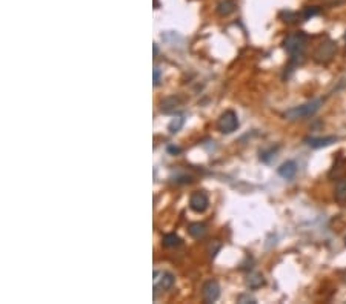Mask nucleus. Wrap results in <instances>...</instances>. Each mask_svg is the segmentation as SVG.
I'll return each mask as SVG.
<instances>
[{
    "label": "nucleus",
    "mask_w": 346,
    "mask_h": 304,
    "mask_svg": "<svg viewBox=\"0 0 346 304\" xmlns=\"http://www.w3.org/2000/svg\"><path fill=\"white\" fill-rule=\"evenodd\" d=\"M306 45H308V34L303 31H297L290 34L285 40H283V48L285 51L290 54V68L288 69H293L295 68L298 63L303 62V57H305V51H306Z\"/></svg>",
    "instance_id": "nucleus-1"
},
{
    "label": "nucleus",
    "mask_w": 346,
    "mask_h": 304,
    "mask_svg": "<svg viewBox=\"0 0 346 304\" xmlns=\"http://www.w3.org/2000/svg\"><path fill=\"white\" fill-rule=\"evenodd\" d=\"M321 104H323V100L321 99H316V100H311L308 103L298 104V106H294L291 109H288L283 115H285L286 120H291V122L305 120V119H309V117L316 115L320 111Z\"/></svg>",
    "instance_id": "nucleus-2"
},
{
    "label": "nucleus",
    "mask_w": 346,
    "mask_h": 304,
    "mask_svg": "<svg viewBox=\"0 0 346 304\" xmlns=\"http://www.w3.org/2000/svg\"><path fill=\"white\" fill-rule=\"evenodd\" d=\"M336 52H337V43L332 40H326V42H321L317 46L313 54V58L319 65H328L329 62H332V58L336 57Z\"/></svg>",
    "instance_id": "nucleus-3"
},
{
    "label": "nucleus",
    "mask_w": 346,
    "mask_h": 304,
    "mask_svg": "<svg viewBox=\"0 0 346 304\" xmlns=\"http://www.w3.org/2000/svg\"><path fill=\"white\" fill-rule=\"evenodd\" d=\"M239 125V115L234 111H225L217 120V129L222 134H233L234 131H237Z\"/></svg>",
    "instance_id": "nucleus-4"
},
{
    "label": "nucleus",
    "mask_w": 346,
    "mask_h": 304,
    "mask_svg": "<svg viewBox=\"0 0 346 304\" xmlns=\"http://www.w3.org/2000/svg\"><path fill=\"white\" fill-rule=\"evenodd\" d=\"M176 283V277L171 272H154V298L157 297V290H169Z\"/></svg>",
    "instance_id": "nucleus-5"
},
{
    "label": "nucleus",
    "mask_w": 346,
    "mask_h": 304,
    "mask_svg": "<svg viewBox=\"0 0 346 304\" xmlns=\"http://www.w3.org/2000/svg\"><path fill=\"white\" fill-rule=\"evenodd\" d=\"M220 297V284L215 279H208L202 287V298L206 304H213Z\"/></svg>",
    "instance_id": "nucleus-6"
},
{
    "label": "nucleus",
    "mask_w": 346,
    "mask_h": 304,
    "mask_svg": "<svg viewBox=\"0 0 346 304\" xmlns=\"http://www.w3.org/2000/svg\"><path fill=\"white\" fill-rule=\"evenodd\" d=\"M210 206V198H208L206 192L205 191H195L191 198H189V207L194 210V212L197 214H202L208 209Z\"/></svg>",
    "instance_id": "nucleus-7"
},
{
    "label": "nucleus",
    "mask_w": 346,
    "mask_h": 304,
    "mask_svg": "<svg viewBox=\"0 0 346 304\" xmlns=\"http://www.w3.org/2000/svg\"><path fill=\"white\" fill-rule=\"evenodd\" d=\"M337 142V137L334 135H329V137H308L305 138V143L309 146V148H314V149H320V148H326V146H331L332 143Z\"/></svg>",
    "instance_id": "nucleus-8"
},
{
    "label": "nucleus",
    "mask_w": 346,
    "mask_h": 304,
    "mask_svg": "<svg viewBox=\"0 0 346 304\" xmlns=\"http://www.w3.org/2000/svg\"><path fill=\"white\" fill-rule=\"evenodd\" d=\"M182 104L180 99L176 97V96H172V97H166L160 101V111L163 112V114H174L179 106Z\"/></svg>",
    "instance_id": "nucleus-9"
},
{
    "label": "nucleus",
    "mask_w": 346,
    "mask_h": 304,
    "mask_svg": "<svg viewBox=\"0 0 346 304\" xmlns=\"http://www.w3.org/2000/svg\"><path fill=\"white\" fill-rule=\"evenodd\" d=\"M297 163L295 161H293V160H288V161H285L283 165L279 168V175L282 178H285V180H293L294 177H295V174H297Z\"/></svg>",
    "instance_id": "nucleus-10"
},
{
    "label": "nucleus",
    "mask_w": 346,
    "mask_h": 304,
    "mask_svg": "<svg viewBox=\"0 0 346 304\" xmlns=\"http://www.w3.org/2000/svg\"><path fill=\"white\" fill-rule=\"evenodd\" d=\"M334 200L340 206L346 204V177L340 178L336 183V188H334Z\"/></svg>",
    "instance_id": "nucleus-11"
},
{
    "label": "nucleus",
    "mask_w": 346,
    "mask_h": 304,
    "mask_svg": "<svg viewBox=\"0 0 346 304\" xmlns=\"http://www.w3.org/2000/svg\"><path fill=\"white\" fill-rule=\"evenodd\" d=\"M215 11H217L218 16L228 17L229 14H233L236 11V2L234 0H222V2L217 5Z\"/></svg>",
    "instance_id": "nucleus-12"
},
{
    "label": "nucleus",
    "mask_w": 346,
    "mask_h": 304,
    "mask_svg": "<svg viewBox=\"0 0 346 304\" xmlns=\"http://www.w3.org/2000/svg\"><path fill=\"white\" fill-rule=\"evenodd\" d=\"M206 225L205 223H200V221H197V223H191L189 228H188V232H189V235L192 238H203L206 235Z\"/></svg>",
    "instance_id": "nucleus-13"
},
{
    "label": "nucleus",
    "mask_w": 346,
    "mask_h": 304,
    "mask_svg": "<svg viewBox=\"0 0 346 304\" xmlns=\"http://www.w3.org/2000/svg\"><path fill=\"white\" fill-rule=\"evenodd\" d=\"M246 284H248L249 289H259L265 284V277L260 272H252V274L248 275Z\"/></svg>",
    "instance_id": "nucleus-14"
},
{
    "label": "nucleus",
    "mask_w": 346,
    "mask_h": 304,
    "mask_svg": "<svg viewBox=\"0 0 346 304\" xmlns=\"http://www.w3.org/2000/svg\"><path fill=\"white\" fill-rule=\"evenodd\" d=\"M161 244H163L165 248H177L182 244V238L177 233H166V235L161 238Z\"/></svg>",
    "instance_id": "nucleus-15"
},
{
    "label": "nucleus",
    "mask_w": 346,
    "mask_h": 304,
    "mask_svg": "<svg viewBox=\"0 0 346 304\" xmlns=\"http://www.w3.org/2000/svg\"><path fill=\"white\" fill-rule=\"evenodd\" d=\"M183 125H185V115H177V117H174V119L169 122L168 131H169L171 134H176V132H179V131L182 129Z\"/></svg>",
    "instance_id": "nucleus-16"
},
{
    "label": "nucleus",
    "mask_w": 346,
    "mask_h": 304,
    "mask_svg": "<svg viewBox=\"0 0 346 304\" xmlns=\"http://www.w3.org/2000/svg\"><path fill=\"white\" fill-rule=\"evenodd\" d=\"M321 13V9L319 6H306L303 11H302V19L303 20H309V19H313L316 16H319Z\"/></svg>",
    "instance_id": "nucleus-17"
},
{
    "label": "nucleus",
    "mask_w": 346,
    "mask_h": 304,
    "mask_svg": "<svg viewBox=\"0 0 346 304\" xmlns=\"http://www.w3.org/2000/svg\"><path fill=\"white\" fill-rule=\"evenodd\" d=\"M274 155H275V151H274V148H272V149H269V151H263L262 154H260V160L265 161V163H269V161L274 158Z\"/></svg>",
    "instance_id": "nucleus-18"
},
{
    "label": "nucleus",
    "mask_w": 346,
    "mask_h": 304,
    "mask_svg": "<svg viewBox=\"0 0 346 304\" xmlns=\"http://www.w3.org/2000/svg\"><path fill=\"white\" fill-rule=\"evenodd\" d=\"M321 2L326 6H340L346 3V0H321Z\"/></svg>",
    "instance_id": "nucleus-19"
},
{
    "label": "nucleus",
    "mask_w": 346,
    "mask_h": 304,
    "mask_svg": "<svg viewBox=\"0 0 346 304\" xmlns=\"http://www.w3.org/2000/svg\"><path fill=\"white\" fill-rule=\"evenodd\" d=\"M153 76H154V86H159V85H160V81H161V71H160V68H159V66H156V68H154Z\"/></svg>",
    "instance_id": "nucleus-20"
},
{
    "label": "nucleus",
    "mask_w": 346,
    "mask_h": 304,
    "mask_svg": "<svg viewBox=\"0 0 346 304\" xmlns=\"http://www.w3.org/2000/svg\"><path fill=\"white\" fill-rule=\"evenodd\" d=\"M237 301L239 303H256V298H252V297H249V294H245V295H240L239 298H237Z\"/></svg>",
    "instance_id": "nucleus-21"
},
{
    "label": "nucleus",
    "mask_w": 346,
    "mask_h": 304,
    "mask_svg": "<svg viewBox=\"0 0 346 304\" xmlns=\"http://www.w3.org/2000/svg\"><path fill=\"white\" fill-rule=\"evenodd\" d=\"M168 151H169V152H174V154H177V152H180V148H172V146H169Z\"/></svg>",
    "instance_id": "nucleus-22"
},
{
    "label": "nucleus",
    "mask_w": 346,
    "mask_h": 304,
    "mask_svg": "<svg viewBox=\"0 0 346 304\" xmlns=\"http://www.w3.org/2000/svg\"><path fill=\"white\" fill-rule=\"evenodd\" d=\"M157 54H159V46L157 43H154V57H157Z\"/></svg>",
    "instance_id": "nucleus-23"
},
{
    "label": "nucleus",
    "mask_w": 346,
    "mask_h": 304,
    "mask_svg": "<svg viewBox=\"0 0 346 304\" xmlns=\"http://www.w3.org/2000/svg\"><path fill=\"white\" fill-rule=\"evenodd\" d=\"M345 42H346V32H345Z\"/></svg>",
    "instance_id": "nucleus-24"
},
{
    "label": "nucleus",
    "mask_w": 346,
    "mask_h": 304,
    "mask_svg": "<svg viewBox=\"0 0 346 304\" xmlns=\"http://www.w3.org/2000/svg\"><path fill=\"white\" fill-rule=\"evenodd\" d=\"M345 244H346V238H345Z\"/></svg>",
    "instance_id": "nucleus-25"
}]
</instances>
